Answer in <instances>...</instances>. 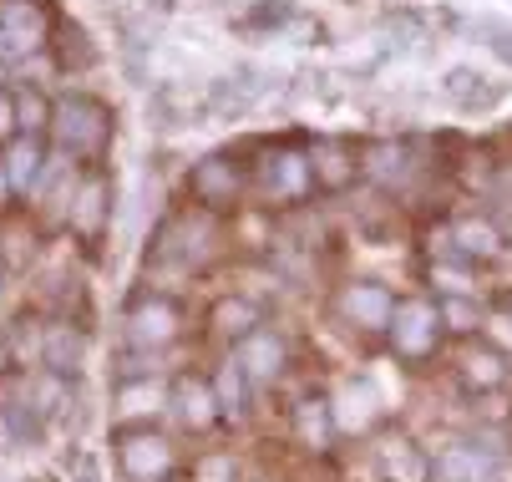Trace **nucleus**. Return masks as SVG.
<instances>
[{"instance_id": "nucleus-1", "label": "nucleus", "mask_w": 512, "mask_h": 482, "mask_svg": "<svg viewBox=\"0 0 512 482\" xmlns=\"http://www.w3.org/2000/svg\"><path fill=\"white\" fill-rule=\"evenodd\" d=\"M46 127L56 132V143H61L66 158H102L107 143H112V112L102 102H92V97L56 102Z\"/></svg>"}, {"instance_id": "nucleus-2", "label": "nucleus", "mask_w": 512, "mask_h": 482, "mask_svg": "<svg viewBox=\"0 0 512 482\" xmlns=\"http://www.w3.org/2000/svg\"><path fill=\"white\" fill-rule=\"evenodd\" d=\"M442 310H436V300H426V295H411V300H396V310H391V325H386V335H391V351L401 356V361H431L436 356V346H442Z\"/></svg>"}, {"instance_id": "nucleus-3", "label": "nucleus", "mask_w": 512, "mask_h": 482, "mask_svg": "<svg viewBox=\"0 0 512 482\" xmlns=\"http://www.w3.org/2000/svg\"><path fill=\"white\" fill-rule=\"evenodd\" d=\"M112 447H117V467L132 482H163L173 472V442L153 427H122Z\"/></svg>"}, {"instance_id": "nucleus-4", "label": "nucleus", "mask_w": 512, "mask_h": 482, "mask_svg": "<svg viewBox=\"0 0 512 482\" xmlns=\"http://www.w3.org/2000/svg\"><path fill=\"white\" fill-rule=\"evenodd\" d=\"M51 36V16L41 0H0V61H26Z\"/></svg>"}, {"instance_id": "nucleus-5", "label": "nucleus", "mask_w": 512, "mask_h": 482, "mask_svg": "<svg viewBox=\"0 0 512 482\" xmlns=\"http://www.w3.org/2000/svg\"><path fill=\"white\" fill-rule=\"evenodd\" d=\"M178 330H183V310L168 295H153V300H142V305L127 310V340H132V346H142V351L173 346Z\"/></svg>"}, {"instance_id": "nucleus-6", "label": "nucleus", "mask_w": 512, "mask_h": 482, "mask_svg": "<svg viewBox=\"0 0 512 482\" xmlns=\"http://www.w3.org/2000/svg\"><path fill=\"white\" fill-rule=\"evenodd\" d=\"M234 361L244 366L249 386H274V381L284 376L289 346H284V335H274V330L254 325L249 335H239V351H234Z\"/></svg>"}, {"instance_id": "nucleus-7", "label": "nucleus", "mask_w": 512, "mask_h": 482, "mask_svg": "<svg viewBox=\"0 0 512 482\" xmlns=\"http://www.w3.org/2000/svg\"><path fill=\"white\" fill-rule=\"evenodd\" d=\"M335 310L355 325V330H386L391 325V310H396V295L376 280H350L335 300Z\"/></svg>"}, {"instance_id": "nucleus-8", "label": "nucleus", "mask_w": 512, "mask_h": 482, "mask_svg": "<svg viewBox=\"0 0 512 482\" xmlns=\"http://www.w3.org/2000/svg\"><path fill=\"white\" fill-rule=\"evenodd\" d=\"M213 254V219H173L158 234V259H178V264H203Z\"/></svg>"}, {"instance_id": "nucleus-9", "label": "nucleus", "mask_w": 512, "mask_h": 482, "mask_svg": "<svg viewBox=\"0 0 512 482\" xmlns=\"http://www.w3.org/2000/svg\"><path fill=\"white\" fill-rule=\"evenodd\" d=\"M355 173H360V163H355V148L345 143V137H320L315 153H310V178H315V188L345 193V188L355 183Z\"/></svg>"}, {"instance_id": "nucleus-10", "label": "nucleus", "mask_w": 512, "mask_h": 482, "mask_svg": "<svg viewBox=\"0 0 512 482\" xmlns=\"http://www.w3.org/2000/svg\"><path fill=\"white\" fill-rule=\"evenodd\" d=\"M193 198L203 203V209H229V203L239 198V168L234 158L224 153H213L193 168Z\"/></svg>"}, {"instance_id": "nucleus-11", "label": "nucleus", "mask_w": 512, "mask_h": 482, "mask_svg": "<svg viewBox=\"0 0 512 482\" xmlns=\"http://www.w3.org/2000/svg\"><path fill=\"white\" fill-rule=\"evenodd\" d=\"M492 462L497 457H487L482 447L457 442L431 457V482H492Z\"/></svg>"}, {"instance_id": "nucleus-12", "label": "nucleus", "mask_w": 512, "mask_h": 482, "mask_svg": "<svg viewBox=\"0 0 512 482\" xmlns=\"http://www.w3.org/2000/svg\"><path fill=\"white\" fill-rule=\"evenodd\" d=\"M310 188H315V178H310V158L305 153H279V158L264 163V193L274 203H295Z\"/></svg>"}, {"instance_id": "nucleus-13", "label": "nucleus", "mask_w": 512, "mask_h": 482, "mask_svg": "<svg viewBox=\"0 0 512 482\" xmlns=\"http://www.w3.org/2000/svg\"><path fill=\"white\" fill-rule=\"evenodd\" d=\"M82 361H87V335H82L77 325H66V320L46 325V340H41V366H46V371H56V376H71Z\"/></svg>"}, {"instance_id": "nucleus-14", "label": "nucleus", "mask_w": 512, "mask_h": 482, "mask_svg": "<svg viewBox=\"0 0 512 482\" xmlns=\"http://www.w3.org/2000/svg\"><path fill=\"white\" fill-rule=\"evenodd\" d=\"M107 219H112V188H107V178H87L77 188V198H71V229L97 239L107 229Z\"/></svg>"}, {"instance_id": "nucleus-15", "label": "nucleus", "mask_w": 512, "mask_h": 482, "mask_svg": "<svg viewBox=\"0 0 512 482\" xmlns=\"http://www.w3.org/2000/svg\"><path fill=\"white\" fill-rule=\"evenodd\" d=\"M173 411H178V422H183L188 432L213 427V422H218L213 386H208V381H198V376H178V386H173Z\"/></svg>"}, {"instance_id": "nucleus-16", "label": "nucleus", "mask_w": 512, "mask_h": 482, "mask_svg": "<svg viewBox=\"0 0 512 482\" xmlns=\"http://www.w3.org/2000/svg\"><path fill=\"white\" fill-rule=\"evenodd\" d=\"M360 173L371 178V183H381V188H401V183L416 173V163H411V143H376V148H365Z\"/></svg>"}, {"instance_id": "nucleus-17", "label": "nucleus", "mask_w": 512, "mask_h": 482, "mask_svg": "<svg viewBox=\"0 0 512 482\" xmlns=\"http://www.w3.org/2000/svg\"><path fill=\"white\" fill-rule=\"evenodd\" d=\"M0 168H6L11 193H36V178L46 168V153H41L36 137H11V148H6V158H0Z\"/></svg>"}, {"instance_id": "nucleus-18", "label": "nucleus", "mask_w": 512, "mask_h": 482, "mask_svg": "<svg viewBox=\"0 0 512 482\" xmlns=\"http://www.w3.org/2000/svg\"><path fill=\"white\" fill-rule=\"evenodd\" d=\"M381 472L386 482H431V457L411 437H391L381 447Z\"/></svg>"}, {"instance_id": "nucleus-19", "label": "nucleus", "mask_w": 512, "mask_h": 482, "mask_svg": "<svg viewBox=\"0 0 512 482\" xmlns=\"http://www.w3.org/2000/svg\"><path fill=\"white\" fill-rule=\"evenodd\" d=\"M447 244L457 249L462 264H472V259H492L502 249V234H497L492 219H457L452 234H447Z\"/></svg>"}, {"instance_id": "nucleus-20", "label": "nucleus", "mask_w": 512, "mask_h": 482, "mask_svg": "<svg viewBox=\"0 0 512 482\" xmlns=\"http://www.w3.org/2000/svg\"><path fill=\"white\" fill-rule=\"evenodd\" d=\"M295 437H300V447H310V452H325V447H330V437H335V411H330V401L310 396V401L295 406Z\"/></svg>"}, {"instance_id": "nucleus-21", "label": "nucleus", "mask_w": 512, "mask_h": 482, "mask_svg": "<svg viewBox=\"0 0 512 482\" xmlns=\"http://www.w3.org/2000/svg\"><path fill=\"white\" fill-rule=\"evenodd\" d=\"M457 371H462V381H467L472 391H497V386H507V356L492 351V346L467 351V356L457 361Z\"/></svg>"}, {"instance_id": "nucleus-22", "label": "nucleus", "mask_w": 512, "mask_h": 482, "mask_svg": "<svg viewBox=\"0 0 512 482\" xmlns=\"http://www.w3.org/2000/svg\"><path fill=\"white\" fill-rule=\"evenodd\" d=\"M213 401H218V417H244L249 411V376H244V366L229 356L224 366H218V381H213Z\"/></svg>"}, {"instance_id": "nucleus-23", "label": "nucleus", "mask_w": 512, "mask_h": 482, "mask_svg": "<svg viewBox=\"0 0 512 482\" xmlns=\"http://www.w3.org/2000/svg\"><path fill=\"white\" fill-rule=\"evenodd\" d=\"M482 82L487 77H477L472 66H452V72H447V97L457 107H492L502 97V87H482Z\"/></svg>"}, {"instance_id": "nucleus-24", "label": "nucleus", "mask_w": 512, "mask_h": 482, "mask_svg": "<svg viewBox=\"0 0 512 482\" xmlns=\"http://www.w3.org/2000/svg\"><path fill=\"white\" fill-rule=\"evenodd\" d=\"M249 107H254V92H249L239 77H224V82L208 87V117H218V122H234V117H244Z\"/></svg>"}, {"instance_id": "nucleus-25", "label": "nucleus", "mask_w": 512, "mask_h": 482, "mask_svg": "<svg viewBox=\"0 0 512 482\" xmlns=\"http://www.w3.org/2000/svg\"><path fill=\"white\" fill-rule=\"evenodd\" d=\"M254 325H264V315H259V305H254V300H244V295L218 300V310H213V330H218V335L239 340V335H249Z\"/></svg>"}, {"instance_id": "nucleus-26", "label": "nucleus", "mask_w": 512, "mask_h": 482, "mask_svg": "<svg viewBox=\"0 0 512 482\" xmlns=\"http://www.w3.org/2000/svg\"><path fill=\"white\" fill-rule=\"evenodd\" d=\"M117 401H122V411H127V417H137V411H158V401H163V391L153 386V376L148 381H122L117 386Z\"/></svg>"}, {"instance_id": "nucleus-27", "label": "nucleus", "mask_w": 512, "mask_h": 482, "mask_svg": "<svg viewBox=\"0 0 512 482\" xmlns=\"http://www.w3.org/2000/svg\"><path fill=\"white\" fill-rule=\"evenodd\" d=\"M436 310H442V325H447V330H457V335H472V330H477V320H482V315H477V305H472L467 295H447Z\"/></svg>"}, {"instance_id": "nucleus-28", "label": "nucleus", "mask_w": 512, "mask_h": 482, "mask_svg": "<svg viewBox=\"0 0 512 482\" xmlns=\"http://www.w3.org/2000/svg\"><path fill=\"white\" fill-rule=\"evenodd\" d=\"M46 122H51V107H46V97H41V92H21V97H16V127H21L26 137H36Z\"/></svg>"}, {"instance_id": "nucleus-29", "label": "nucleus", "mask_w": 512, "mask_h": 482, "mask_svg": "<svg viewBox=\"0 0 512 482\" xmlns=\"http://www.w3.org/2000/svg\"><path fill=\"white\" fill-rule=\"evenodd\" d=\"M193 482H239V462H234V452H208V457H198Z\"/></svg>"}, {"instance_id": "nucleus-30", "label": "nucleus", "mask_w": 512, "mask_h": 482, "mask_svg": "<svg viewBox=\"0 0 512 482\" xmlns=\"http://www.w3.org/2000/svg\"><path fill=\"white\" fill-rule=\"evenodd\" d=\"M472 31L487 41V51H492L497 61H507V66H512V26H507V21H497V16H482Z\"/></svg>"}, {"instance_id": "nucleus-31", "label": "nucleus", "mask_w": 512, "mask_h": 482, "mask_svg": "<svg viewBox=\"0 0 512 482\" xmlns=\"http://www.w3.org/2000/svg\"><path fill=\"white\" fill-rule=\"evenodd\" d=\"M31 401H46L41 411H61V401H66V376H41L36 386H31Z\"/></svg>"}, {"instance_id": "nucleus-32", "label": "nucleus", "mask_w": 512, "mask_h": 482, "mask_svg": "<svg viewBox=\"0 0 512 482\" xmlns=\"http://www.w3.org/2000/svg\"><path fill=\"white\" fill-rule=\"evenodd\" d=\"M21 127H16V92H6L0 87V143H6V137H16Z\"/></svg>"}, {"instance_id": "nucleus-33", "label": "nucleus", "mask_w": 512, "mask_h": 482, "mask_svg": "<svg viewBox=\"0 0 512 482\" xmlns=\"http://www.w3.org/2000/svg\"><path fill=\"white\" fill-rule=\"evenodd\" d=\"M492 340H502V351H512V315H492Z\"/></svg>"}, {"instance_id": "nucleus-34", "label": "nucleus", "mask_w": 512, "mask_h": 482, "mask_svg": "<svg viewBox=\"0 0 512 482\" xmlns=\"http://www.w3.org/2000/svg\"><path fill=\"white\" fill-rule=\"evenodd\" d=\"M77 482H97V467L87 457H77Z\"/></svg>"}, {"instance_id": "nucleus-35", "label": "nucleus", "mask_w": 512, "mask_h": 482, "mask_svg": "<svg viewBox=\"0 0 512 482\" xmlns=\"http://www.w3.org/2000/svg\"><path fill=\"white\" fill-rule=\"evenodd\" d=\"M11 193V183H6V168H0V198H6Z\"/></svg>"}, {"instance_id": "nucleus-36", "label": "nucleus", "mask_w": 512, "mask_h": 482, "mask_svg": "<svg viewBox=\"0 0 512 482\" xmlns=\"http://www.w3.org/2000/svg\"><path fill=\"white\" fill-rule=\"evenodd\" d=\"M0 280H6V264H0Z\"/></svg>"}, {"instance_id": "nucleus-37", "label": "nucleus", "mask_w": 512, "mask_h": 482, "mask_svg": "<svg viewBox=\"0 0 512 482\" xmlns=\"http://www.w3.org/2000/svg\"><path fill=\"white\" fill-rule=\"evenodd\" d=\"M0 72H6V61H0Z\"/></svg>"}]
</instances>
